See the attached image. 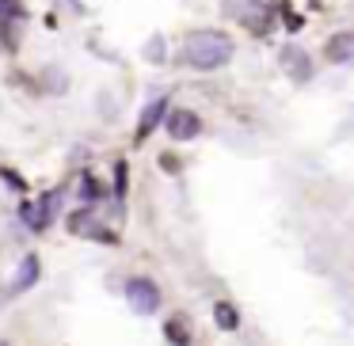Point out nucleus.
<instances>
[{
	"mask_svg": "<svg viewBox=\"0 0 354 346\" xmlns=\"http://www.w3.org/2000/svg\"><path fill=\"white\" fill-rule=\"evenodd\" d=\"M183 57H187V65H194L202 73L221 69V65L232 61V39L225 31H194L183 42Z\"/></svg>",
	"mask_w": 354,
	"mask_h": 346,
	"instance_id": "1",
	"label": "nucleus"
},
{
	"mask_svg": "<svg viewBox=\"0 0 354 346\" xmlns=\"http://www.w3.org/2000/svg\"><path fill=\"white\" fill-rule=\"evenodd\" d=\"M126 300H130L133 312L141 316H153L156 308H160V289H156L149 278H133L130 285H126Z\"/></svg>",
	"mask_w": 354,
	"mask_h": 346,
	"instance_id": "2",
	"label": "nucleus"
},
{
	"mask_svg": "<svg viewBox=\"0 0 354 346\" xmlns=\"http://www.w3.org/2000/svg\"><path fill=\"white\" fill-rule=\"evenodd\" d=\"M57 206H62V194H46L39 206H35V202H24V206H19V217L27 221V229H31V232H42L50 221H54Z\"/></svg>",
	"mask_w": 354,
	"mask_h": 346,
	"instance_id": "3",
	"label": "nucleus"
},
{
	"mask_svg": "<svg viewBox=\"0 0 354 346\" xmlns=\"http://www.w3.org/2000/svg\"><path fill=\"white\" fill-rule=\"evenodd\" d=\"M164 126H168V137L171 141H191L202 133V118L194 110H164Z\"/></svg>",
	"mask_w": 354,
	"mask_h": 346,
	"instance_id": "4",
	"label": "nucleus"
},
{
	"mask_svg": "<svg viewBox=\"0 0 354 346\" xmlns=\"http://www.w3.org/2000/svg\"><path fill=\"white\" fill-rule=\"evenodd\" d=\"M282 69L290 73L293 80H308V73H313V65H308L305 50L290 46V50H282Z\"/></svg>",
	"mask_w": 354,
	"mask_h": 346,
	"instance_id": "5",
	"label": "nucleus"
},
{
	"mask_svg": "<svg viewBox=\"0 0 354 346\" xmlns=\"http://www.w3.org/2000/svg\"><path fill=\"white\" fill-rule=\"evenodd\" d=\"M354 57V35H335V39L328 42V61H335V65H346Z\"/></svg>",
	"mask_w": 354,
	"mask_h": 346,
	"instance_id": "6",
	"label": "nucleus"
},
{
	"mask_svg": "<svg viewBox=\"0 0 354 346\" xmlns=\"http://www.w3.org/2000/svg\"><path fill=\"white\" fill-rule=\"evenodd\" d=\"M164 110H168V103H164V99H153V103H149L145 115L138 118V141H145L149 133H153V126L164 118Z\"/></svg>",
	"mask_w": 354,
	"mask_h": 346,
	"instance_id": "7",
	"label": "nucleus"
},
{
	"mask_svg": "<svg viewBox=\"0 0 354 346\" xmlns=\"http://www.w3.org/2000/svg\"><path fill=\"white\" fill-rule=\"evenodd\" d=\"M35 282H39V259H35V255H27L24 267H19V270H16V278H12V293L31 289Z\"/></svg>",
	"mask_w": 354,
	"mask_h": 346,
	"instance_id": "8",
	"label": "nucleus"
},
{
	"mask_svg": "<svg viewBox=\"0 0 354 346\" xmlns=\"http://www.w3.org/2000/svg\"><path fill=\"white\" fill-rule=\"evenodd\" d=\"M214 323L221 331H236L240 327V312L229 305V300H217V305H214Z\"/></svg>",
	"mask_w": 354,
	"mask_h": 346,
	"instance_id": "9",
	"label": "nucleus"
},
{
	"mask_svg": "<svg viewBox=\"0 0 354 346\" xmlns=\"http://www.w3.org/2000/svg\"><path fill=\"white\" fill-rule=\"evenodd\" d=\"M69 229L77 232V236H103V240H107V232L95 229V217L92 213H73L69 217Z\"/></svg>",
	"mask_w": 354,
	"mask_h": 346,
	"instance_id": "10",
	"label": "nucleus"
},
{
	"mask_svg": "<svg viewBox=\"0 0 354 346\" xmlns=\"http://www.w3.org/2000/svg\"><path fill=\"white\" fill-rule=\"evenodd\" d=\"M24 19V0H0V23Z\"/></svg>",
	"mask_w": 354,
	"mask_h": 346,
	"instance_id": "11",
	"label": "nucleus"
},
{
	"mask_svg": "<svg viewBox=\"0 0 354 346\" xmlns=\"http://www.w3.org/2000/svg\"><path fill=\"white\" fill-rule=\"evenodd\" d=\"M164 331H168V338H171L176 346H191V335H187L183 320H168V323H164Z\"/></svg>",
	"mask_w": 354,
	"mask_h": 346,
	"instance_id": "12",
	"label": "nucleus"
},
{
	"mask_svg": "<svg viewBox=\"0 0 354 346\" xmlns=\"http://www.w3.org/2000/svg\"><path fill=\"white\" fill-rule=\"evenodd\" d=\"M0 346H8V343H4V338H0Z\"/></svg>",
	"mask_w": 354,
	"mask_h": 346,
	"instance_id": "13",
	"label": "nucleus"
}]
</instances>
